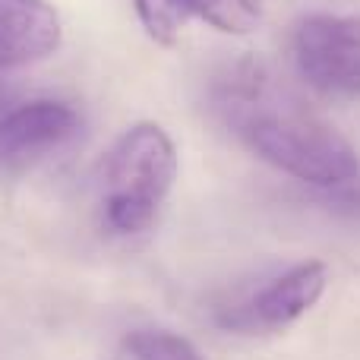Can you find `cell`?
Masks as SVG:
<instances>
[{
	"label": "cell",
	"instance_id": "7a4b0ae2",
	"mask_svg": "<svg viewBox=\"0 0 360 360\" xmlns=\"http://www.w3.org/2000/svg\"><path fill=\"white\" fill-rule=\"evenodd\" d=\"M177 180V149L152 120L133 124L114 143L105 162L101 218L111 234L133 237L146 231L168 202Z\"/></svg>",
	"mask_w": 360,
	"mask_h": 360
},
{
	"label": "cell",
	"instance_id": "277c9868",
	"mask_svg": "<svg viewBox=\"0 0 360 360\" xmlns=\"http://www.w3.org/2000/svg\"><path fill=\"white\" fill-rule=\"evenodd\" d=\"M79 130L73 105L32 98L0 114V168H25L67 146Z\"/></svg>",
	"mask_w": 360,
	"mask_h": 360
},
{
	"label": "cell",
	"instance_id": "ba28073f",
	"mask_svg": "<svg viewBox=\"0 0 360 360\" xmlns=\"http://www.w3.org/2000/svg\"><path fill=\"white\" fill-rule=\"evenodd\" d=\"M127 354L130 360H202V354L193 348V342L165 329L133 332L127 338Z\"/></svg>",
	"mask_w": 360,
	"mask_h": 360
},
{
	"label": "cell",
	"instance_id": "52a82bcc",
	"mask_svg": "<svg viewBox=\"0 0 360 360\" xmlns=\"http://www.w3.org/2000/svg\"><path fill=\"white\" fill-rule=\"evenodd\" d=\"M63 44V25L48 0H0V70L48 60Z\"/></svg>",
	"mask_w": 360,
	"mask_h": 360
},
{
	"label": "cell",
	"instance_id": "5b68a950",
	"mask_svg": "<svg viewBox=\"0 0 360 360\" xmlns=\"http://www.w3.org/2000/svg\"><path fill=\"white\" fill-rule=\"evenodd\" d=\"M152 41L174 44L190 19L224 35H250L262 25V0H133Z\"/></svg>",
	"mask_w": 360,
	"mask_h": 360
},
{
	"label": "cell",
	"instance_id": "8992f818",
	"mask_svg": "<svg viewBox=\"0 0 360 360\" xmlns=\"http://www.w3.org/2000/svg\"><path fill=\"white\" fill-rule=\"evenodd\" d=\"M329 285V269L323 262H297L288 272H281L278 278H272L234 319H228V326L237 329H285V326L297 323L304 313H310L319 304V297L326 294Z\"/></svg>",
	"mask_w": 360,
	"mask_h": 360
},
{
	"label": "cell",
	"instance_id": "6da1fadb",
	"mask_svg": "<svg viewBox=\"0 0 360 360\" xmlns=\"http://www.w3.org/2000/svg\"><path fill=\"white\" fill-rule=\"evenodd\" d=\"M218 111L262 162L304 184L342 186L360 174L354 146L256 63H243L221 82Z\"/></svg>",
	"mask_w": 360,
	"mask_h": 360
},
{
	"label": "cell",
	"instance_id": "3957f363",
	"mask_svg": "<svg viewBox=\"0 0 360 360\" xmlns=\"http://www.w3.org/2000/svg\"><path fill=\"white\" fill-rule=\"evenodd\" d=\"M291 57L310 89L332 98H360V16H304L294 25Z\"/></svg>",
	"mask_w": 360,
	"mask_h": 360
}]
</instances>
